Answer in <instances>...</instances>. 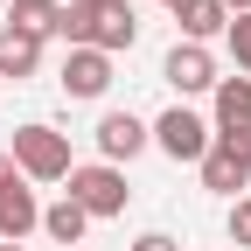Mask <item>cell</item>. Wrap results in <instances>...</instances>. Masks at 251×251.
I'll return each mask as SVG.
<instances>
[{
	"mask_svg": "<svg viewBox=\"0 0 251 251\" xmlns=\"http://www.w3.org/2000/svg\"><path fill=\"white\" fill-rule=\"evenodd\" d=\"M161 77L181 91V98H188V91H216V56H209L202 42H175L168 63H161Z\"/></svg>",
	"mask_w": 251,
	"mask_h": 251,
	"instance_id": "9c48e42d",
	"label": "cell"
},
{
	"mask_svg": "<svg viewBox=\"0 0 251 251\" xmlns=\"http://www.w3.org/2000/svg\"><path fill=\"white\" fill-rule=\"evenodd\" d=\"M209 140H216V126H209V119H196L188 105H175V112L153 119V147H161L168 161H202Z\"/></svg>",
	"mask_w": 251,
	"mask_h": 251,
	"instance_id": "277c9868",
	"label": "cell"
},
{
	"mask_svg": "<svg viewBox=\"0 0 251 251\" xmlns=\"http://www.w3.org/2000/svg\"><path fill=\"white\" fill-rule=\"evenodd\" d=\"M224 28H230V14L216 7V0H188L181 7V35L188 42H209V35H224Z\"/></svg>",
	"mask_w": 251,
	"mask_h": 251,
	"instance_id": "4fadbf2b",
	"label": "cell"
},
{
	"mask_svg": "<svg viewBox=\"0 0 251 251\" xmlns=\"http://www.w3.org/2000/svg\"><path fill=\"white\" fill-rule=\"evenodd\" d=\"M14 168L28 175V181H70V140H63L56 133V126H21V133H14Z\"/></svg>",
	"mask_w": 251,
	"mask_h": 251,
	"instance_id": "7a4b0ae2",
	"label": "cell"
},
{
	"mask_svg": "<svg viewBox=\"0 0 251 251\" xmlns=\"http://www.w3.org/2000/svg\"><path fill=\"white\" fill-rule=\"evenodd\" d=\"M112 91V56L105 49H70L63 56V98H105Z\"/></svg>",
	"mask_w": 251,
	"mask_h": 251,
	"instance_id": "30bf717a",
	"label": "cell"
},
{
	"mask_svg": "<svg viewBox=\"0 0 251 251\" xmlns=\"http://www.w3.org/2000/svg\"><path fill=\"white\" fill-rule=\"evenodd\" d=\"M230 244H237V251H251V196H237V202H230Z\"/></svg>",
	"mask_w": 251,
	"mask_h": 251,
	"instance_id": "2e32d148",
	"label": "cell"
},
{
	"mask_svg": "<svg viewBox=\"0 0 251 251\" xmlns=\"http://www.w3.org/2000/svg\"><path fill=\"white\" fill-rule=\"evenodd\" d=\"M216 140L251 147V77H216Z\"/></svg>",
	"mask_w": 251,
	"mask_h": 251,
	"instance_id": "ba28073f",
	"label": "cell"
},
{
	"mask_svg": "<svg viewBox=\"0 0 251 251\" xmlns=\"http://www.w3.org/2000/svg\"><path fill=\"white\" fill-rule=\"evenodd\" d=\"M56 35L70 49H105V56H126L140 42V14L126 7V0H70L56 21Z\"/></svg>",
	"mask_w": 251,
	"mask_h": 251,
	"instance_id": "6da1fadb",
	"label": "cell"
},
{
	"mask_svg": "<svg viewBox=\"0 0 251 251\" xmlns=\"http://www.w3.org/2000/svg\"><path fill=\"white\" fill-rule=\"evenodd\" d=\"M202 188L209 196H230L237 202V188H251V147H237V140H209V153H202Z\"/></svg>",
	"mask_w": 251,
	"mask_h": 251,
	"instance_id": "5b68a950",
	"label": "cell"
},
{
	"mask_svg": "<svg viewBox=\"0 0 251 251\" xmlns=\"http://www.w3.org/2000/svg\"><path fill=\"white\" fill-rule=\"evenodd\" d=\"M28 230H42V202L28 188V175H14V181H0V244H21Z\"/></svg>",
	"mask_w": 251,
	"mask_h": 251,
	"instance_id": "52a82bcc",
	"label": "cell"
},
{
	"mask_svg": "<svg viewBox=\"0 0 251 251\" xmlns=\"http://www.w3.org/2000/svg\"><path fill=\"white\" fill-rule=\"evenodd\" d=\"M91 140H98V153H105L112 168H126L133 153H147V147H153V126H140L133 112H105V119H98V133H91Z\"/></svg>",
	"mask_w": 251,
	"mask_h": 251,
	"instance_id": "8992f818",
	"label": "cell"
},
{
	"mask_svg": "<svg viewBox=\"0 0 251 251\" xmlns=\"http://www.w3.org/2000/svg\"><path fill=\"white\" fill-rule=\"evenodd\" d=\"M224 42H230V56H237V70H251V14H237V21L224 28Z\"/></svg>",
	"mask_w": 251,
	"mask_h": 251,
	"instance_id": "9a60e30c",
	"label": "cell"
},
{
	"mask_svg": "<svg viewBox=\"0 0 251 251\" xmlns=\"http://www.w3.org/2000/svg\"><path fill=\"white\" fill-rule=\"evenodd\" d=\"M161 7H175V14H181V7H188V0H161Z\"/></svg>",
	"mask_w": 251,
	"mask_h": 251,
	"instance_id": "ffe728a7",
	"label": "cell"
},
{
	"mask_svg": "<svg viewBox=\"0 0 251 251\" xmlns=\"http://www.w3.org/2000/svg\"><path fill=\"white\" fill-rule=\"evenodd\" d=\"M42 70V35H21V28H7V21H0V84H28V77H35Z\"/></svg>",
	"mask_w": 251,
	"mask_h": 251,
	"instance_id": "8fae6325",
	"label": "cell"
},
{
	"mask_svg": "<svg viewBox=\"0 0 251 251\" xmlns=\"http://www.w3.org/2000/svg\"><path fill=\"white\" fill-rule=\"evenodd\" d=\"M42 230H49L56 244H77V237L91 230V216H84V209H77L70 196H63V202H49V209H42Z\"/></svg>",
	"mask_w": 251,
	"mask_h": 251,
	"instance_id": "5bb4252c",
	"label": "cell"
},
{
	"mask_svg": "<svg viewBox=\"0 0 251 251\" xmlns=\"http://www.w3.org/2000/svg\"><path fill=\"white\" fill-rule=\"evenodd\" d=\"M84 216H126V168H112V161H91V168H70V188H63Z\"/></svg>",
	"mask_w": 251,
	"mask_h": 251,
	"instance_id": "3957f363",
	"label": "cell"
},
{
	"mask_svg": "<svg viewBox=\"0 0 251 251\" xmlns=\"http://www.w3.org/2000/svg\"><path fill=\"white\" fill-rule=\"evenodd\" d=\"M216 7H224V14L237 21V14H251V0H216Z\"/></svg>",
	"mask_w": 251,
	"mask_h": 251,
	"instance_id": "ac0fdd59",
	"label": "cell"
},
{
	"mask_svg": "<svg viewBox=\"0 0 251 251\" xmlns=\"http://www.w3.org/2000/svg\"><path fill=\"white\" fill-rule=\"evenodd\" d=\"M0 251H28V244H0Z\"/></svg>",
	"mask_w": 251,
	"mask_h": 251,
	"instance_id": "44dd1931",
	"label": "cell"
},
{
	"mask_svg": "<svg viewBox=\"0 0 251 251\" xmlns=\"http://www.w3.org/2000/svg\"><path fill=\"white\" fill-rule=\"evenodd\" d=\"M14 175H21V168H14V153H0V181H14Z\"/></svg>",
	"mask_w": 251,
	"mask_h": 251,
	"instance_id": "d6986e66",
	"label": "cell"
},
{
	"mask_svg": "<svg viewBox=\"0 0 251 251\" xmlns=\"http://www.w3.org/2000/svg\"><path fill=\"white\" fill-rule=\"evenodd\" d=\"M56 21H63V0H7V28H21V35H56Z\"/></svg>",
	"mask_w": 251,
	"mask_h": 251,
	"instance_id": "7c38bea8",
	"label": "cell"
},
{
	"mask_svg": "<svg viewBox=\"0 0 251 251\" xmlns=\"http://www.w3.org/2000/svg\"><path fill=\"white\" fill-rule=\"evenodd\" d=\"M126 251H175V237H168V230H147V237H133Z\"/></svg>",
	"mask_w": 251,
	"mask_h": 251,
	"instance_id": "e0dca14e",
	"label": "cell"
}]
</instances>
